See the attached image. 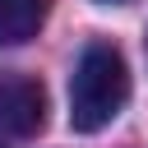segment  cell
Returning <instances> with one entry per match:
<instances>
[{"instance_id":"obj_1","label":"cell","mask_w":148,"mask_h":148,"mask_svg":"<svg viewBox=\"0 0 148 148\" xmlns=\"http://www.w3.org/2000/svg\"><path fill=\"white\" fill-rule=\"evenodd\" d=\"M130 102V69L125 56L106 42L83 46L74 79H69V125L79 134H97L106 130Z\"/></svg>"},{"instance_id":"obj_2","label":"cell","mask_w":148,"mask_h":148,"mask_svg":"<svg viewBox=\"0 0 148 148\" xmlns=\"http://www.w3.org/2000/svg\"><path fill=\"white\" fill-rule=\"evenodd\" d=\"M46 125V92L37 79L0 74V134L28 139Z\"/></svg>"},{"instance_id":"obj_3","label":"cell","mask_w":148,"mask_h":148,"mask_svg":"<svg viewBox=\"0 0 148 148\" xmlns=\"http://www.w3.org/2000/svg\"><path fill=\"white\" fill-rule=\"evenodd\" d=\"M51 0H0V46H23L42 32Z\"/></svg>"},{"instance_id":"obj_4","label":"cell","mask_w":148,"mask_h":148,"mask_svg":"<svg viewBox=\"0 0 148 148\" xmlns=\"http://www.w3.org/2000/svg\"><path fill=\"white\" fill-rule=\"evenodd\" d=\"M106 5H125V0H106Z\"/></svg>"}]
</instances>
